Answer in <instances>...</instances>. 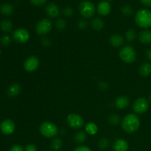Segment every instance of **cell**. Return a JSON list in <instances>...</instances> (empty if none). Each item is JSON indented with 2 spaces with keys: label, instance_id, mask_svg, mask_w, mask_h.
<instances>
[{
  "label": "cell",
  "instance_id": "14",
  "mask_svg": "<svg viewBox=\"0 0 151 151\" xmlns=\"http://www.w3.org/2000/svg\"><path fill=\"white\" fill-rule=\"evenodd\" d=\"M129 145L125 139H119L115 141L113 145V149L114 151H128Z\"/></svg>",
  "mask_w": 151,
  "mask_h": 151
},
{
  "label": "cell",
  "instance_id": "28",
  "mask_svg": "<svg viewBox=\"0 0 151 151\" xmlns=\"http://www.w3.org/2000/svg\"><path fill=\"white\" fill-rule=\"evenodd\" d=\"M98 146L101 149H106L109 146V141L106 138H102L99 140Z\"/></svg>",
  "mask_w": 151,
  "mask_h": 151
},
{
  "label": "cell",
  "instance_id": "31",
  "mask_svg": "<svg viewBox=\"0 0 151 151\" xmlns=\"http://www.w3.org/2000/svg\"><path fill=\"white\" fill-rule=\"evenodd\" d=\"M63 14L66 17H72L74 14L73 9L71 7H66L63 9Z\"/></svg>",
  "mask_w": 151,
  "mask_h": 151
},
{
  "label": "cell",
  "instance_id": "22",
  "mask_svg": "<svg viewBox=\"0 0 151 151\" xmlns=\"http://www.w3.org/2000/svg\"><path fill=\"white\" fill-rule=\"evenodd\" d=\"M87 139V133L86 131H78L75 136V141L78 144H82L86 142Z\"/></svg>",
  "mask_w": 151,
  "mask_h": 151
},
{
  "label": "cell",
  "instance_id": "8",
  "mask_svg": "<svg viewBox=\"0 0 151 151\" xmlns=\"http://www.w3.org/2000/svg\"><path fill=\"white\" fill-rule=\"evenodd\" d=\"M149 109V102L145 97H139L137 99L133 105L134 112L138 114H145Z\"/></svg>",
  "mask_w": 151,
  "mask_h": 151
},
{
  "label": "cell",
  "instance_id": "29",
  "mask_svg": "<svg viewBox=\"0 0 151 151\" xmlns=\"http://www.w3.org/2000/svg\"><path fill=\"white\" fill-rule=\"evenodd\" d=\"M55 26H56V28H57L58 30H63L66 27V21L63 20V19H58V20L56 22Z\"/></svg>",
  "mask_w": 151,
  "mask_h": 151
},
{
  "label": "cell",
  "instance_id": "25",
  "mask_svg": "<svg viewBox=\"0 0 151 151\" xmlns=\"http://www.w3.org/2000/svg\"><path fill=\"white\" fill-rule=\"evenodd\" d=\"M62 145H63V142H62L61 140L60 139L57 138L55 139H53L52 141L50 147H51L52 150H53L54 151H58L61 149Z\"/></svg>",
  "mask_w": 151,
  "mask_h": 151
},
{
  "label": "cell",
  "instance_id": "2",
  "mask_svg": "<svg viewBox=\"0 0 151 151\" xmlns=\"http://www.w3.org/2000/svg\"><path fill=\"white\" fill-rule=\"evenodd\" d=\"M135 22L139 27L147 29L151 27V11L147 9H141L137 12Z\"/></svg>",
  "mask_w": 151,
  "mask_h": 151
},
{
  "label": "cell",
  "instance_id": "16",
  "mask_svg": "<svg viewBox=\"0 0 151 151\" xmlns=\"http://www.w3.org/2000/svg\"><path fill=\"white\" fill-rule=\"evenodd\" d=\"M138 38L141 43L144 44H151V31L148 29L142 30L139 33Z\"/></svg>",
  "mask_w": 151,
  "mask_h": 151
},
{
  "label": "cell",
  "instance_id": "1",
  "mask_svg": "<svg viewBox=\"0 0 151 151\" xmlns=\"http://www.w3.org/2000/svg\"><path fill=\"white\" fill-rule=\"evenodd\" d=\"M140 126L139 118L135 114L126 115L122 122V128L125 132L132 134L136 132Z\"/></svg>",
  "mask_w": 151,
  "mask_h": 151
},
{
  "label": "cell",
  "instance_id": "11",
  "mask_svg": "<svg viewBox=\"0 0 151 151\" xmlns=\"http://www.w3.org/2000/svg\"><path fill=\"white\" fill-rule=\"evenodd\" d=\"M15 124L11 119H4L0 124V130L4 135H10L15 131Z\"/></svg>",
  "mask_w": 151,
  "mask_h": 151
},
{
  "label": "cell",
  "instance_id": "3",
  "mask_svg": "<svg viewBox=\"0 0 151 151\" xmlns=\"http://www.w3.org/2000/svg\"><path fill=\"white\" fill-rule=\"evenodd\" d=\"M121 60L128 63H132L137 60V52L131 46H125L119 53Z\"/></svg>",
  "mask_w": 151,
  "mask_h": 151
},
{
  "label": "cell",
  "instance_id": "32",
  "mask_svg": "<svg viewBox=\"0 0 151 151\" xmlns=\"http://www.w3.org/2000/svg\"><path fill=\"white\" fill-rule=\"evenodd\" d=\"M0 41H1V44L4 46L9 45L10 44V42H11V39H10V38L8 35H4V36H2Z\"/></svg>",
  "mask_w": 151,
  "mask_h": 151
},
{
  "label": "cell",
  "instance_id": "21",
  "mask_svg": "<svg viewBox=\"0 0 151 151\" xmlns=\"http://www.w3.org/2000/svg\"><path fill=\"white\" fill-rule=\"evenodd\" d=\"M0 12L2 13L3 15L5 16H10L13 13V7L12 4H9V3H5L3 4L0 7Z\"/></svg>",
  "mask_w": 151,
  "mask_h": 151
},
{
  "label": "cell",
  "instance_id": "37",
  "mask_svg": "<svg viewBox=\"0 0 151 151\" xmlns=\"http://www.w3.org/2000/svg\"><path fill=\"white\" fill-rule=\"evenodd\" d=\"M41 44L44 47H49V46L51 45V41L49 38H43L42 40H41Z\"/></svg>",
  "mask_w": 151,
  "mask_h": 151
},
{
  "label": "cell",
  "instance_id": "38",
  "mask_svg": "<svg viewBox=\"0 0 151 151\" xmlns=\"http://www.w3.org/2000/svg\"><path fill=\"white\" fill-rule=\"evenodd\" d=\"M74 151H91V149L89 148V147H88L87 146H79V147H78L77 148L75 149V150Z\"/></svg>",
  "mask_w": 151,
  "mask_h": 151
},
{
  "label": "cell",
  "instance_id": "15",
  "mask_svg": "<svg viewBox=\"0 0 151 151\" xmlns=\"http://www.w3.org/2000/svg\"><path fill=\"white\" fill-rule=\"evenodd\" d=\"M109 42L112 47L117 48V47H120L123 45L124 38L122 35H119V34H113L109 38Z\"/></svg>",
  "mask_w": 151,
  "mask_h": 151
},
{
  "label": "cell",
  "instance_id": "26",
  "mask_svg": "<svg viewBox=\"0 0 151 151\" xmlns=\"http://www.w3.org/2000/svg\"><path fill=\"white\" fill-rule=\"evenodd\" d=\"M136 38H137V32L134 29H128L125 33V38L129 42H133L136 39Z\"/></svg>",
  "mask_w": 151,
  "mask_h": 151
},
{
  "label": "cell",
  "instance_id": "12",
  "mask_svg": "<svg viewBox=\"0 0 151 151\" xmlns=\"http://www.w3.org/2000/svg\"><path fill=\"white\" fill-rule=\"evenodd\" d=\"M45 12L50 18H57L60 15V9L58 6L53 2H50L47 4L45 7Z\"/></svg>",
  "mask_w": 151,
  "mask_h": 151
},
{
  "label": "cell",
  "instance_id": "13",
  "mask_svg": "<svg viewBox=\"0 0 151 151\" xmlns=\"http://www.w3.org/2000/svg\"><path fill=\"white\" fill-rule=\"evenodd\" d=\"M111 10V6L109 1H102L98 4L97 7V11L99 15L103 16H106L110 13Z\"/></svg>",
  "mask_w": 151,
  "mask_h": 151
},
{
  "label": "cell",
  "instance_id": "20",
  "mask_svg": "<svg viewBox=\"0 0 151 151\" xmlns=\"http://www.w3.org/2000/svg\"><path fill=\"white\" fill-rule=\"evenodd\" d=\"M21 91V86L18 83H14L10 86L7 90V94L10 97H16Z\"/></svg>",
  "mask_w": 151,
  "mask_h": 151
},
{
  "label": "cell",
  "instance_id": "27",
  "mask_svg": "<svg viewBox=\"0 0 151 151\" xmlns=\"http://www.w3.org/2000/svg\"><path fill=\"white\" fill-rule=\"evenodd\" d=\"M121 12H122V14L125 16H131L133 13L134 10H133V8L130 5H124L123 7H122L121 8Z\"/></svg>",
  "mask_w": 151,
  "mask_h": 151
},
{
  "label": "cell",
  "instance_id": "43",
  "mask_svg": "<svg viewBox=\"0 0 151 151\" xmlns=\"http://www.w3.org/2000/svg\"><path fill=\"white\" fill-rule=\"evenodd\" d=\"M0 54H1V50H0Z\"/></svg>",
  "mask_w": 151,
  "mask_h": 151
},
{
  "label": "cell",
  "instance_id": "4",
  "mask_svg": "<svg viewBox=\"0 0 151 151\" xmlns=\"http://www.w3.org/2000/svg\"><path fill=\"white\" fill-rule=\"evenodd\" d=\"M40 132L47 138L55 137L58 133V129L54 123L51 122H44L40 125Z\"/></svg>",
  "mask_w": 151,
  "mask_h": 151
},
{
  "label": "cell",
  "instance_id": "39",
  "mask_svg": "<svg viewBox=\"0 0 151 151\" xmlns=\"http://www.w3.org/2000/svg\"><path fill=\"white\" fill-rule=\"evenodd\" d=\"M139 1L145 7H151V0H139Z\"/></svg>",
  "mask_w": 151,
  "mask_h": 151
},
{
  "label": "cell",
  "instance_id": "23",
  "mask_svg": "<svg viewBox=\"0 0 151 151\" xmlns=\"http://www.w3.org/2000/svg\"><path fill=\"white\" fill-rule=\"evenodd\" d=\"M0 27H1V29L3 32H10L12 30V28H13V24H12V22L10 21L4 19L0 24Z\"/></svg>",
  "mask_w": 151,
  "mask_h": 151
},
{
  "label": "cell",
  "instance_id": "19",
  "mask_svg": "<svg viewBox=\"0 0 151 151\" xmlns=\"http://www.w3.org/2000/svg\"><path fill=\"white\" fill-rule=\"evenodd\" d=\"M91 27L97 31H100L104 27L105 23L103 20L100 18H94L91 22Z\"/></svg>",
  "mask_w": 151,
  "mask_h": 151
},
{
  "label": "cell",
  "instance_id": "41",
  "mask_svg": "<svg viewBox=\"0 0 151 151\" xmlns=\"http://www.w3.org/2000/svg\"><path fill=\"white\" fill-rule=\"evenodd\" d=\"M149 99H150V101H151V94H150V97H149Z\"/></svg>",
  "mask_w": 151,
  "mask_h": 151
},
{
  "label": "cell",
  "instance_id": "33",
  "mask_svg": "<svg viewBox=\"0 0 151 151\" xmlns=\"http://www.w3.org/2000/svg\"><path fill=\"white\" fill-rule=\"evenodd\" d=\"M30 3L35 6H41L45 4L47 0H29Z\"/></svg>",
  "mask_w": 151,
  "mask_h": 151
},
{
  "label": "cell",
  "instance_id": "24",
  "mask_svg": "<svg viewBox=\"0 0 151 151\" xmlns=\"http://www.w3.org/2000/svg\"><path fill=\"white\" fill-rule=\"evenodd\" d=\"M98 131L97 125L93 122H89L86 125V132L89 135H95Z\"/></svg>",
  "mask_w": 151,
  "mask_h": 151
},
{
  "label": "cell",
  "instance_id": "7",
  "mask_svg": "<svg viewBox=\"0 0 151 151\" xmlns=\"http://www.w3.org/2000/svg\"><path fill=\"white\" fill-rule=\"evenodd\" d=\"M67 125L73 129H80L84 125V119L78 114H70L68 115L66 119Z\"/></svg>",
  "mask_w": 151,
  "mask_h": 151
},
{
  "label": "cell",
  "instance_id": "10",
  "mask_svg": "<svg viewBox=\"0 0 151 151\" xmlns=\"http://www.w3.org/2000/svg\"><path fill=\"white\" fill-rule=\"evenodd\" d=\"M39 66V60L36 56H30L27 58L24 63V69L28 72H35Z\"/></svg>",
  "mask_w": 151,
  "mask_h": 151
},
{
  "label": "cell",
  "instance_id": "18",
  "mask_svg": "<svg viewBox=\"0 0 151 151\" xmlns=\"http://www.w3.org/2000/svg\"><path fill=\"white\" fill-rule=\"evenodd\" d=\"M139 73L145 78L150 76L151 75V63L148 62L142 63L139 69Z\"/></svg>",
  "mask_w": 151,
  "mask_h": 151
},
{
  "label": "cell",
  "instance_id": "34",
  "mask_svg": "<svg viewBox=\"0 0 151 151\" xmlns=\"http://www.w3.org/2000/svg\"><path fill=\"white\" fill-rule=\"evenodd\" d=\"M78 27L81 29H85L87 27V22L84 20H80L78 22Z\"/></svg>",
  "mask_w": 151,
  "mask_h": 151
},
{
  "label": "cell",
  "instance_id": "35",
  "mask_svg": "<svg viewBox=\"0 0 151 151\" xmlns=\"http://www.w3.org/2000/svg\"><path fill=\"white\" fill-rule=\"evenodd\" d=\"M24 151H37V147L35 145L29 144L25 147Z\"/></svg>",
  "mask_w": 151,
  "mask_h": 151
},
{
  "label": "cell",
  "instance_id": "9",
  "mask_svg": "<svg viewBox=\"0 0 151 151\" xmlns=\"http://www.w3.org/2000/svg\"><path fill=\"white\" fill-rule=\"evenodd\" d=\"M13 37L15 41L20 44H24L29 39V32L24 28H19L13 32Z\"/></svg>",
  "mask_w": 151,
  "mask_h": 151
},
{
  "label": "cell",
  "instance_id": "30",
  "mask_svg": "<svg viewBox=\"0 0 151 151\" xmlns=\"http://www.w3.org/2000/svg\"><path fill=\"white\" fill-rule=\"evenodd\" d=\"M109 122L112 125H118L120 121V118L119 116L117 114H112L111 116L109 117Z\"/></svg>",
  "mask_w": 151,
  "mask_h": 151
},
{
  "label": "cell",
  "instance_id": "5",
  "mask_svg": "<svg viewBox=\"0 0 151 151\" xmlns=\"http://www.w3.org/2000/svg\"><path fill=\"white\" fill-rule=\"evenodd\" d=\"M80 13L84 18H91L95 13V7L91 1L83 0L79 4Z\"/></svg>",
  "mask_w": 151,
  "mask_h": 151
},
{
  "label": "cell",
  "instance_id": "36",
  "mask_svg": "<svg viewBox=\"0 0 151 151\" xmlns=\"http://www.w3.org/2000/svg\"><path fill=\"white\" fill-rule=\"evenodd\" d=\"M10 151H24V149L19 145H15L10 149Z\"/></svg>",
  "mask_w": 151,
  "mask_h": 151
},
{
  "label": "cell",
  "instance_id": "40",
  "mask_svg": "<svg viewBox=\"0 0 151 151\" xmlns=\"http://www.w3.org/2000/svg\"><path fill=\"white\" fill-rule=\"evenodd\" d=\"M146 56H147V58L149 60H151V49H148L146 51Z\"/></svg>",
  "mask_w": 151,
  "mask_h": 151
},
{
  "label": "cell",
  "instance_id": "17",
  "mask_svg": "<svg viewBox=\"0 0 151 151\" xmlns=\"http://www.w3.org/2000/svg\"><path fill=\"white\" fill-rule=\"evenodd\" d=\"M130 103V100L128 97H125V96H121V97H118L116 100H115V106L117 109H124L128 106Z\"/></svg>",
  "mask_w": 151,
  "mask_h": 151
},
{
  "label": "cell",
  "instance_id": "6",
  "mask_svg": "<svg viewBox=\"0 0 151 151\" xmlns=\"http://www.w3.org/2000/svg\"><path fill=\"white\" fill-rule=\"evenodd\" d=\"M52 22L48 19H41L37 23L35 31L39 35H45L48 34L52 29Z\"/></svg>",
  "mask_w": 151,
  "mask_h": 151
},
{
  "label": "cell",
  "instance_id": "42",
  "mask_svg": "<svg viewBox=\"0 0 151 151\" xmlns=\"http://www.w3.org/2000/svg\"><path fill=\"white\" fill-rule=\"evenodd\" d=\"M108 1H113V0H108Z\"/></svg>",
  "mask_w": 151,
  "mask_h": 151
}]
</instances>
